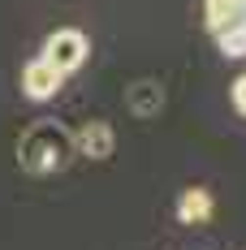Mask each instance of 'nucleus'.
<instances>
[{
    "mask_svg": "<svg viewBox=\"0 0 246 250\" xmlns=\"http://www.w3.org/2000/svg\"><path fill=\"white\" fill-rule=\"evenodd\" d=\"M203 22H207L212 35H221V30H229V26L246 22L242 0H207V4H203Z\"/></svg>",
    "mask_w": 246,
    "mask_h": 250,
    "instance_id": "nucleus-6",
    "label": "nucleus"
},
{
    "mask_svg": "<svg viewBox=\"0 0 246 250\" xmlns=\"http://www.w3.org/2000/svg\"><path fill=\"white\" fill-rule=\"evenodd\" d=\"M44 61H52L61 74L69 78L74 69H82L87 65V56H91V43H87V35L82 30H74V26H61V30H52L48 43H44V52H39Z\"/></svg>",
    "mask_w": 246,
    "mask_h": 250,
    "instance_id": "nucleus-2",
    "label": "nucleus"
},
{
    "mask_svg": "<svg viewBox=\"0 0 246 250\" xmlns=\"http://www.w3.org/2000/svg\"><path fill=\"white\" fill-rule=\"evenodd\" d=\"M74 151H82L87 160H108L112 155V147H117V134H112V125L108 121H87L74 129Z\"/></svg>",
    "mask_w": 246,
    "mask_h": 250,
    "instance_id": "nucleus-4",
    "label": "nucleus"
},
{
    "mask_svg": "<svg viewBox=\"0 0 246 250\" xmlns=\"http://www.w3.org/2000/svg\"><path fill=\"white\" fill-rule=\"evenodd\" d=\"M61 86H65V74L52 65V61H44V56H35V61H26L22 69V95L35 104H48L61 95Z\"/></svg>",
    "mask_w": 246,
    "mask_h": 250,
    "instance_id": "nucleus-3",
    "label": "nucleus"
},
{
    "mask_svg": "<svg viewBox=\"0 0 246 250\" xmlns=\"http://www.w3.org/2000/svg\"><path fill=\"white\" fill-rule=\"evenodd\" d=\"M216 48H221L229 61L246 56V22H238V26H229V30H221V35H216Z\"/></svg>",
    "mask_w": 246,
    "mask_h": 250,
    "instance_id": "nucleus-7",
    "label": "nucleus"
},
{
    "mask_svg": "<svg viewBox=\"0 0 246 250\" xmlns=\"http://www.w3.org/2000/svg\"><path fill=\"white\" fill-rule=\"evenodd\" d=\"M229 100H233V108H238V117H246V74L233 82V91H229Z\"/></svg>",
    "mask_w": 246,
    "mask_h": 250,
    "instance_id": "nucleus-8",
    "label": "nucleus"
},
{
    "mask_svg": "<svg viewBox=\"0 0 246 250\" xmlns=\"http://www.w3.org/2000/svg\"><path fill=\"white\" fill-rule=\"evenodd\" d=\"M69 151H74V143H69V134H65L61 125L39 121V125H30L22 134L18 160H22L26 173H61V168L69 164Z\"/></svg>",
    "mask_w": 246,
    "mask_h": 250,
    "instance_id": "nucleus-1",
    "label": "nucleus"
},
{
    "mask_svg": "<svg viewBox=\"0 0 246 250\" xmlns=\"http://www.w3.org/2000/svg\"><path fill=\"white\" fill-rule=\"evenodd\" d=\"M212 211H216V203H212V194L203 186L181 190V199H177V220L181 225H203V220H212Z\"/></svg>",
    "mask_w": 246,
    "mask_h": 250,
    "instance_id": "nucleus-5",
    "label": "nucleus"
}]
</instances>
